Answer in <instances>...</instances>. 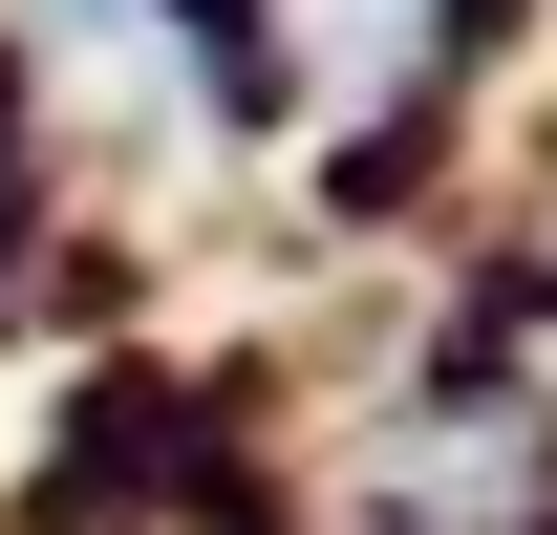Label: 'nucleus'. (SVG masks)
I'll use <instances>...</instances> for the list:
<instances>
[{"instance_id": "f03ea898", "label": "nucleus", "mask_w": 557, "mask_h": 535, "mask_svg": "<svg viewBox=\"0 0 557 535\" xmlns=\"http://www.w3.org/2000/svg\"><path fill=\"white\" fill-rule=\"evenodd\" d=\"M300 43H322V86H364L386 43H408V0H300Z\"/></svg>"}, {"instance_id": "f257e3e1", "label": "nucleus", "mask_w": 557, "mask_h": 535, "mask_svg": "<svg viewBox=\"0 0 557 535\" xmlns=\"http://www.w3.org/2000/svg\"><path fill=\"white\" fill-rule=\"evenodd\" d=\"M44 65H65L86 108H129L150 150L194 129V86H172V22H150V0H44Z\"/></svg>"}]
</instances>
